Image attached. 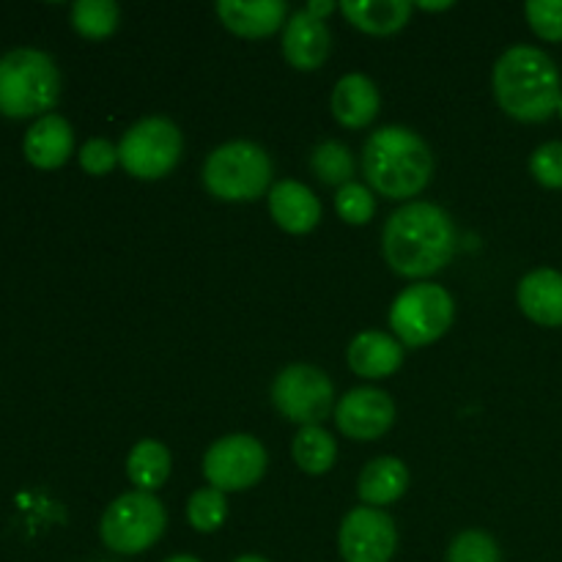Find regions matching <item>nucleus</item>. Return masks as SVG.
<instances>
[{
    "label": "nucleus",
    "mask_w": 562,
    "mask_h": 562,
    "mask_svg": "<svg viewBox=\"0 0 562 562\" xmlns=\"http://www.w3.org/2000/svg\"><path fill=\"white\" fill-rule=\"evenodd\" d=\"M494 97L516 121L538 124L558 113L562 99L560 69L543 49L516 44L494 64Z\"/></svg>",
    "instance_id": "f03ea898"
},
{
    "label": "nucleus",
    "mask_w": 562,
    "mask_h": 562,
    "mask_svg": "<svg viewBox=\"0 0 562 562\" xmlns=\"http://www.w3.org/2000/svg\"><path fill=\"white\" fill-rule=\"evenodd\" d=\"M25 159L38 170H55L75 151V132L71 124L58 113H47L25 132L22 140Z\"/></svg>",
    "instance_id": "2eb2a0df"
},
{
    "label": "nucleus",
    "mask_w": 562,
    "mask_h": 562,
    "mask_svg": "<svg viewBox=\"0 0 562 562\" xmlns=\"http://www.w3.org/2000/svg\"><path fill=\"white\" fill-rule=\"evenodd\" d=\"M448 562H503V554L488 532L464 530L450 541Z\"/></svg>",
    "instance_id": "bb28decb"
},
{
    "label": "nucleus",
    "mask_w": 562,
    "mask_h": 562,
    "mask_svg": "<svg viewBox=\"0 0 562 562\" xmlns=\"http://www.w3.org/2000/svg\"><path fill=\"white\" fill-rule=\"evenodd\" d=\"M228 516V499L223 492L206 486L198 488L187 503V519L198 532H217Z\"/></svg>",
    "instance_id": "a878e982"
},
{
    "label": "nucleus",
    "mask_w": 562,
    "mask_h": 562,
    "mask_svg": "<svg viewBox=\"0 0 562 562\" xmlns=\"http://www.w3.org/2000/svg\"><path fill=\"white\" fill-rule=\"evenodd\" d=\"M335 212H338L344 223L366 225L373 217V212H376V201H373L371 190L366 184L351 181V184L340 187L338 195H335Z\"/></svg>",
    "instance_id": "cd10ccee"
},
{
    "label": "nucleus",
    "mask_w": 562,
    "mask_h": 562,
    "mask_svg": "<svg viewBox=\"0 0 562 562\" xmlns=\"http://www.w3.org/2000/svg\"><path fill=\"white\" fill-rule=\"evenodd\" d=\"M530 173L536 176L538 184L549 190H562V140L543 143L532 151Z\"/></svg>",
    "instance_id": "c756f323"
},
{
    "label": "nucleus",
    "mask_w": 562,
    "mask_h": 562,
    "mask_svg": "<svg viewBox=\"0 0 562 562\" xmlns=\"http://www.w3.org/2000/svg\"><path fill=\"white\" fill-rule=\"evenodd\" d=\"M126 475L135 483L137 492L154 494L162 488L170 477V450L157 439H140L130 450L126 459Z\"/></svg>",
    "instance_id": "4be33fe9"
},
{
    "label": "nucleus",
    "mask_w": 562,
    "mask_h": 562,
    "mask_svg": "<svg viewBox=\"0 0 562 562\" xmlns=\"http://www.w3.org/2000/svg\"><path fill=\"white\" fill-rule=\"evenodd\" d=\"M409 488V470L401 459L393 456H382L366 464L357 481V494L368 508H379V505H393L401 499Z\"/></svg>",
    "instance_id": "aec40b11"
},
{
    "label": "nucleus",
    "mask_w": 562,
    "mask_h": 562,
    "mask_svg": "<svg viewBox=\"0 0 562 562\" xmlns=\"http://www.w3.org/2000/svg\"><path fill=\"white\" fill-rule=\"evenodd\" d=\"M521 313L541 327H562V272L536 269L525 274L516 291Z\"/></svg>",
    "instance_id": "a211bd4d"
},
{
    "label": "nucleus",
    "mask_w": 562,
    "mask_h": 562,
    "mask_svg": "<svg viewBox=\"0 0 562 562\" xmlns=\"http://www.w3.org/2000/svg\"><path fill=\"white\" fill-rule=\"evenodd\" d=\"M379 104H382V99H379L376 86H373L371 77L360 75V71L340 77L335 82L333 99H329L335 121L346 130H362V126L371 124L379 115Z\"/></svg>",
    "instance_id": "f3484780"
},
{
    "label": "nucleus",
    "mask_w": 562,
    "mask_h": 562,
    "mask_svg": "<svg viewBox=\"0 0 562 562\" xmlns=\"http://www.w3.org/2000/svg\"><path fill=\"white\" fill-rule=\"evenodd\" d=\"M272 401L296 426H322L335 409V387L316 366H289L272 384Z\"/></svg>",
    "instance_id": "1a4fd4ad"
},
{
    "label": "nucleus",
    "mask_w": 562,
    "mask_h": 562,
    "mask_svg": "<svg viewBox=\"0 0 562 562\" xmlns=\"http://www.w3.org/2000/svg\"><path fill=\"white\" fill-rule=\"evenodd\" d=\"M558 113H560V119H562V99H560V108H558Z\"/></svg>",
    "instance_id": "c9c22d12"
},
{
    "label": "nucleus",
    "mask_w": 562,
    "mask_h": 562,
    "mask_svg": "<svg viewBox=\"0 0 562 562\" xmlns=\"http://www.w3.org/2000/svg\"><path fill=\"white\" fill-rule=\"evenodd\" d=\"M349 368L362 379H387L404 366V346L387 333L368 329L349 344L346 351Z\"/></svg>",
    "instance_id": "dca6fc26"
},
{
    "label": "nucleus",
    "mask_w": 562,
    "mask_h": 562,
    "mask_svg": "<svg viewBox=\"0 0 562 562\" xmlns=\"http://www.w3.org/2000/svg\"><path fill=\"white\" fill-rule=\"evenodd\" d=\"M362 170L379 195L404 201L420 195L434 173V154L417 132L406 126H382L362 148Z\"/></svg>",
    "instance_id": "7ed1b4c3"
},
{
    "label": "nucleus",
    "mask_w": 562,
    "mask_h": 562,
    "mask_svg": "<svg viewBox=\"0 0 562 562\" xmlns=\"http://www.w3.org/2000/svg\"><path fill=\"white\" fill-rule=\"evenodd\" d=\"M346 20L371 36H390L409 22V0H344L338 5Z\"/></svg>",
    "instance_id": "412c9836"
},
{
    "label": "nucleus",
    "mask_w": 562,
    "mask_h": 562,
    "mask_svg": "<svg viewBox=\"0 0 562 562\" xmlns=\"http://www.w3.org/2000/svg\"><path fill=\"white\" fill-rule=\"evenodd\" d=\"M184 151V137L173 121L162 115L140 119L124 132L119 143V159L130 176L140 181H154L168 176L179 165Z\"/></svg>",
    "instance_id": "6e6552de"
},
{
    "label": "nucleus",
    "mask_w": 562,
    "mask_h": 562,
    "mask_svg": "<svg viewBox=\"0 0 562 562\" xmlns=\"http://www.w3.org/2000/svg\"><path fill=\"white\" fill-rule=\"evenodd\" d=\"M420 9L426 11H445V9H453V3H417Z\"/></svg>",
    "instance_id": "473e14b6"
},
{
    "label": "nucleus",
    "mask_w": 562,
    "mask_h": 562,
    "mask_svg": "<svg viewBox=\"0 0 562 562\" xmlns=\"http://www.w3.org/2000/svg\"><path fill=\"white\" fill-rule=\"evenodd\" d=\"M168 514L165 505L148 492H126L108 505L99 521V536L119 554H140L162 538Z\"/></svg>",
    "instance_id": "423d86ee"
},
{
    "label": "nucleus",
    "mask_w": 562,
    "mask_h": 562,
    "mask_svg": "<svg viewBox=\"0 0 562 562\" xmlns=\"http://www.w3.org/2000/svg\"><path fill=\"white\" fill-rule=\"evenodd\" d=\"M329 31L324 20L302 9L285 22L283 31V58L300 71H316L329 55Z\"/></svg>",
    "instance_id": "4468645a"
},
{
    "label": "nucleus",
    "mask_w": 562,
    "mask_h": 562,
    "mask_svg": "<svg viewBox=\"0 0 562 562\" xmlns=\"http://www.w3.org/2000/svg\"><path fill=\"white\" fill-rule=\"evenodd\" d=\"M456 318V302L442 285L415 283L395 296L390 307V327L401 346L420 349L434 344L450 329Z\"/></svg>",
    "instance_id": "0eeeda50"
},
{
    "label": "nucleus",
    "mask_w": 562,
    "mask_h": 562,
    "mask_svg": "<svg viewBox=\"0 0 562 562\" xmlns=\"http://www.w3.org/2000/svg\"><path fill=\"white\" fill-rule=\"evenodd\" d=\"M311 168L318 181H324V184L329 187H338L340 190V187L351 184V176H355V157H351V151L340 140H324L313 148Z\"/></svg>",
    "instance_id": "b1692460"
},
{
    "label": "nucleus",
    "mask_w": 562,
    "mask_h": 562,
    "mask_svg": "<svg viewBox=\"0 0 562 562\" xmlns=\"http://www.w3.org/2000/svg\"><path fill=\"white\" fill-rule=\"evenodd\" d=\"M121 22V11L113 0H77L71 5V25L86 38H108Z\"/></svg>",
    "instance_id": "393cba45"
},
{
    "label": "nucleus",
    "mask_w": 562,
    "mask_h": 562,
    "mask_svg": "<svg viewBox=\"0 0 562 562\" xmlns=\"http://www.w3.org/2000/svg\"><path fill=\"white\" fill-rule=\"evenodd\" d=\"M267 450L250 434H231L217 439L203 456V475L212 488L228 492H245L256 486L267 472Z\"/></svg>",
    "instance_id": "9d476101"
},
{
    "label": "nucleus",
    "mask_w": 562,
    "mask_h": 562,
    "mask_svg": "<svg viewBox=\"0 0 562 562\" xmlns=\"http://www.w3.org/2000/svg\"><path fill=\"white\" fill-rule=\"evenodd\" d=\"M525 14L536 36L543 42H562V0H530Z\"/></svg>",
    "instance_id": "c85d7f7f"
},
{
    "label": "nucleus",
    "mask_w": 562,
    "mask_h": 562,
    "mask_svg": "<svg viewBox=\"0 0 562 562\" xmlns=\"http://www.w3.org/2000/svg\"><path fill=\"white\" fill-rule=\"evenodd\" d=\"M269 214L285 234H311L322 220V203L311 187L283 179L269 190Z\"/></svg>",
    "instance_id": "ddd939ff"
},
{
    "label": "nucleus",
    "mask_w": 562,
    "mask_h": 562,
    "mask_svg": "<svg viewBox=\"0 0 562 562\" xmlns=\"http://www.w3.org/2000/svg\"><path fill=\"white\" fill-rule=\"evenodd\" d=\"M296 467L307 475H324L333 470L335 459H338V445H335L333 434L324 431L322 426H305L294 437L291 445Z\"/></svg>",
    "instance_id": "5701e85b"
},
{
    "label": "nucleus",
    "mask_w": 562,
    "mask_h": 562,
    "mask_svg": "<svg viewBox=\"0 0 562 562\" xmlns=\"http://www.w3.org/2000/svg\"><path fill=\"white\" fill-rule=\"evenodd\" d=\"M305 9L311 11L313 16H318V20H324L329 11H335V3H329V0H313V3H307Z\"/></svg>",
    "instance_id": "2f4dec72"
},
{
    "label": "nucleus",
    "mask_w": 562,
    "mask_h": 562,
    "mask_svg": "<svg viewBox=\"0 0 562 562\" xmlns=\"http://www.w3.org/2000/svg\"><path fill=\"white\" fill-rule=\"evenodd\" d=\"M60 99V71L47 53L11 49L0 58V115L33 119L47 115Z\"/></svg>",
    "instance_id": "20e7f679"
},
{
    "label": "nucleus",
    "mask_w": 562,
    "mask_h": 562,
    "mask_svg": "<svg viewBox=\"0 0 562 562\" xmlns=\"http://www.w3.org/2000/svg\"><path fill=\"white\" fill-rule=\"evenodd\" d=\"M285 3L283 0H220L217 16L231 33L245 38H263L272 36L283 27L285 20Z\"/></svg>",
    "instance_id": "6ab92c4d"
},
{
    "label": "nucleus",
    "mask_w": 562,
    "mask_h": 562,
    "mask_svg": "<svg viewBox=\"0 0 562 562\" xmlns=\"http://www.w3.org/2000/svg\"><path fill=\"white\" fill-rule=\"evenodd\" d=\"M203 184L220 201H256L272 184V159L258 143L231 140L206 157Z\"/></svg>",
    "instance_id": "39448f33"
},
{
    "label": "nucleus",
    "mask_w": 562,
    "mask_h": 562,
    "mask_svg": "<svg viewBox=\"0 0 562 562\" xmlns=\"http://www.w3.org/2000/svg\"><path fill=\"white\" fill-rule=\"evenodd\" d=\"M338 547L346 562H390L398 549L393 516L368 505L349 510L340 525Z\"/></svg>",
    "instance_id": "9b49d317"
},
{
    "label": "nucleus",
    "mask_w": 562,
    "mask_h": 562,
    "mask_svg": "<svg viewBox=\"0 0 562 562\" xmlns=\"http://www.w3.org/2000/svg\"><path fill=\"white\" fill-rule=\"evenodd\" d=\"M234 562H269V560L258 558V554H245V558H236Z\"/></svg>",
    "instance_id": "f704fd0d"
},
{
    "label": "nucleus",
    "mask_w": 562,
    "mask_h": 562,
    "mask_svg": "<svg viewBox=\"0 0 562 562\" xmlns=\"http://www.w3.org/2000/svg\"><path fill=\"white\" fill-rule=\"evenodd\" d=\"M456 225L442 206L415 201L393 212L382 231V250L401 278H431L456 252Z\"/></svg>",
    "instance_id": "f257e3e1"
},
{
    "label": "nucleus",
    "mask_w": 562,
    "mask_h": 562,
    "mask_svg": "<svg viewBox=\"0 0 562 562\" xmlns=\"http://www.w3.org/2000/svg\"><path fill=\"white\" fill-rule=\"evenodd\" d=\"M77 157H80L82 170L91 176L110 173V170L121 162L119 146H113L108 137H91V140L80 148V154H77Z\"/></svg>",
    "instance_id": "7c9ffc66"
},
{
    "label": "nucleus",
    "mask_w": 562,
    "mask_h": 562,
    "mask_svg": "<svg viewBox=\"0 0 562 562\" xmlns=\"http://www.w3.org/2000/svg\"><path fill=\"white\" fill-rule=\"evenodd\" d=\"M165 562H201L198 558H192V554H176V558L165 560Z\"/></svg>",
    "instance_id": "72a5a7b5"
},
{
    "label": "nucleus",
    "mask_w": 562,
    "mask_h": 562,
    "mask_svg": "<svg viewBox=\"0 0 562 562\" xmlns=\"http://www.w3.org/2000/svg\"><path fill=\"white\" fill-rule=\"evenodd\" d=\"M335 423L340 431L357 442H371L384 437L395 423V404L384 390L357 387L349 390L335 406Z\"/></svg>",
    "instance_id": "f8f14e48"
}]
</instances>
